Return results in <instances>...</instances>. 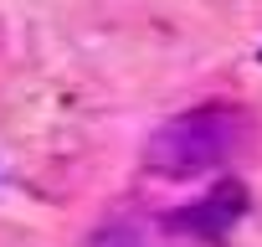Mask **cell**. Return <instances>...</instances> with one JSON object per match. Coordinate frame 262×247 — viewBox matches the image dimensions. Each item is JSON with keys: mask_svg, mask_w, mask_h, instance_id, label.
Returning <instances> with one entry per match:
<instances>
[{"mask_svg": "<svg viewBox=\"0 0 262 247\" xmlns=\"http://www.w3.org/2000/svg\"><path fill=\"white\" fill-rule=\"evenodd\" d=\"M236 145H242V113L221 108V103H206V108H190V113L170 118L149 139L144 160H149V170H160L170 180H185V175L216 170Z\"/></svg>", "mask_w": 262, "mask_h": 247, "instance_id": "6da1fadb", "label": "cell"}, {"mask_svg": "<svg viewBox=\"0 0 262 247\" xmlns=\"http://www.w3.org/2000/svg\"><path fill=\"white\" fill-rule=\"evenodd\" d=\"M242 201H247V191H242L236 180H226V186H216L206 201H195L175 227H180V232H201V237H221V232L242 216Z\"/></svg>", "mask_w": 262, "mask_h": 247, "instance_id": "7a4b0ae2", "label": "cell"}]
</instances>
